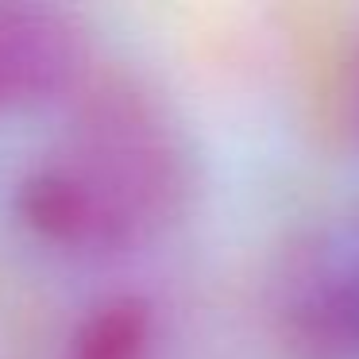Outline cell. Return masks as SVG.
<instances>
[{
    "label": "cell",
    "instance_id": "obj_3",
    "mask_svg": "<svg viewBox=\"0 0 359 359\" xmlns=\"http://www.w3.org/2000/svg\"><path fill=\"white\" fill-rule=\"evenodd\" d=\"M89 39L50 4H0V112L70 97L86 81Z\"/></svg>",
    "mask_w": 359,
    "mask_h": 359
},
{
    "label": "cell",
    "instance_id": "obj_2",
    "mask_svg": "<svg viewBox=\"0 0 359 359\" xmlns=\"http://www.w3.org/2000/svg\"><path fill=\"white\" fill-rule=\"evenodd\" d=\"M274 305L297 344L317 355H359V209L302 232L278 263Z\"/></svg>",
    "mask_w": 359,
    "mask_h": 359
},
{
    "label": "cell",
    "instance_id": "obj_5",
    "mask_svg": "<svg viewBox=\"0 0 359 359\" xmlns=\"http://www.w3.org/2000/svg\"><path fill=\"white\" fill-rule=\"evenodd\" d=\"M351 112H355V124H359V62H355V78H351Z\"/></svg>",
    "mask_w": 359,
    "mask_h": 359
},
{
    "label": "cell",
    "instance_id": "obj_1",
    "mask_svg": "<svg viewBox=\"0 0 359 359\" xmlns=\"http://www.w3.org/2000/svg\"><path fill=\"white\" fill-rule=\"evenodd\" d=\"M50 158L20 182V217L70 251H120L155 236L189 186L186 147L155 97L132 81H81Z\"/></svg>",
    "mask_w": 359,
    "mask_h": 359
},
{
    "label": "cell",
    "instance_id": "obj_4",
    "mask_svg": "<svg viewBox=\"0 0 359 359\" xmlns=\"http://www.w3.org/2000/svg\"><path fill=\"white\" fill-rule=\"evenodd\" d=\"M147 355H151V309L140 297H112L81 320L66 359H147Z\"/></svg>",
    "mask_w": 359,
    "mask_h": 359
}]
</instances>
